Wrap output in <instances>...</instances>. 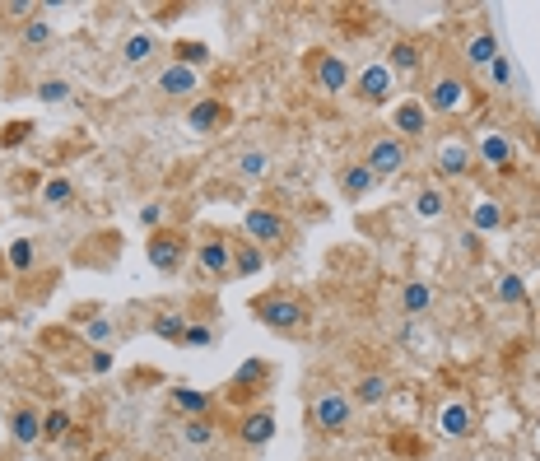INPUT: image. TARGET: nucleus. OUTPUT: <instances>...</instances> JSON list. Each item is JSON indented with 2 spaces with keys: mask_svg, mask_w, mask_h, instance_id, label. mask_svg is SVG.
<instances>
[{
  "mask_svg": "<svg viewBox=\"0 0 540 461\" xmlns=\"http://www.w3.org/2000/svg\"><path fill=\"white\" fill-rule=\"evenodd\" d=\"M252 317H257L266 331L284 340H298L312 331V303L289 285H275V289H261L257 299H252Z\"/></svg>",
  "mask_w": 540,
  "mask_h": 461,
  "instance_id": "nucleus-1",
  "label": "nucleus"
},
{
  "mask_svg": "<svg viewBox=\"0 0 540 461\" xmlns=\"http://www.w3.org/2000/svg\"><path fill=\"white\" fill-rule=\"evenodd\" d=\"M243 238L247 243H257L261 252H284V247L294 243V224H289V215L284 210H275V205H247L243 210Z\"/></svg>",
  "mask_w": 540,
  "mask_h": 461,
  "instance_id": "nucleus-2",
  "label": "nucleus"
},
{
  "mask_svg": "<svg viewBox=\"0 0 540 461\" xmlns=\"http://www.w3.org/2000/svg\"><path fill=\"white\" fill-rule=\"evenodd\" d=\"M354 401H350V392L345 387H322V392L312 396V410H308V420H312V429L322 438H345L354 429Z\"/></svg>",
  "mask_w": 540,
  "mask_h": 461,
  "instance_id": "nucleus-3",
  "label": "nucleus"
},
{
  "mask_svg": "<svg viewBox=\"0 0 540 461\" xmlns=\"http://www.w3.org/2000/svg\"><path fill=\"white\" fill-rule=\"evenodd\" d=\"M419 98H424V108H429L433 117H461V112L475 103V98H471V80H461L452 66H447V70H433Z\"/></svg>",
  "mask_w": 540,
  "mask_h": 461,
  "instance_id": "nucleus-4",
  "label": "nucleus"
},
{
  "mask_svg": "<svg viewBox=\"0 0 540 461\" xmlns=\"http://www.w3.org/2000/svg\"><path fill=\"white\" fill-rule=\"evenodd\" d=\"M270 382H275V364H270V359H243V364L233 368V378L224 382V401H238V406H261V396L270 392Z\"/></svg>",
  "mask_w": 540,
  "mask_h": 461,
  "instance_id": "nucleus-5",
  "label": "nucleus"
},
{
  "mask_svg": "<svg viewBox=\"0 0 540 461\" xmlns=\"http://www.w3.org/2000/svg\"><path fill=\"white\" fill-rule=\"evenodd\" d=\"M191 252H196V271L205 280H233V238L224 229L191 233Z\"/></svg>",
  "mask_w": 540,
  "mask_h": 461,
  "instance_id": "nucleus-6",
  "label": "nucleus"
},
{
  "mask_svg": "<svg viewBox=\"0 0 540 461\" xmlns=\"http://www.w3.org/2000/svg\"><path fill=\"white\" fill-rule=\"evenodd\" d=\"M303 66H308L312 84H317L326 98H345V94H350L354 70H350V61H345L340 52H331V47H312V52L303 56Z\"/></svg>",
  "mask_w": 540,
  "mask_h": 461,
  "instance_id": "nucleus-7",
  "label": "nucleus"
},
{
  "mask_svg": "<svg viewBox=\"0 0 540 461\" xmlns=\"http://www.w3.org/2000/svg\"><path fill=\"white\" fill-rule=\"evenodd\" d=\"M471 150H475V168H489V173H517V145L513 136L503 131V126H485V131H475L471 140Z\"/></svg>",
  "mask_w": 540,
  "mask_h": 461,
  "instance_id": "nucleus-8",
  "label": "nucleus"
},
{
  "mask_svg": "<svg viewBox=\"0 0 540 461\" xmlns=\"http://www.w3.org/2000/svg\"><path fill=\"white\" fill-rule=\"evenodd\" d=\"M145 257H149V266L154 271H163V275H177L182 266H187V257H191V233L187 229H159V233H149L145 238Z\"/></svg>",
  "mask_w": 540,
  "mask_h": 461,
  "instance_id": "nucleus-9",
  "label": "nucleus"
},
{
  "mask_svg": "<svg viewBox=\"0 0 540 461\" xmlns=\"http://www.w3.org/2000/svg\"><path fill=\"white\" fill-rule=\"evenodd\" d=\"M410 163V145H405L401 136H392V131H378V136H368L364 140V168L373 177H396Z\"/></svg>",
  "mask_w": 540,
  "mask_h": 461,
  "instance_id": "nucleus-10",
  "label": "nucleus"
},
{
  "mask_svg": "<svg viewBox=\"0 0 540 461\" xmlns=\"http://www.w3.org/2000/svg\"><path fill=\"white\" fill-rule=\"evenodd\" d=\"M433 173H438V182H466V177L475 173V150L471 140L461 136H443L438 145H433Z\"/></svg>",
  "mask_w": 540,
  "mask_h": 461,
  "instance_id": "nucleus-11",
  "label": "nucleus"
},
{
  "mask_svg": "<svg viewBox=\"0 0 540 461\" xmlns=\"http://www.w3.org/2000/svg\"><path fill=\"white\" fill-rule=\"evenodd\" d=\"M350 94L359 98L364 108H387V103H392V94H396V75L387 70V61H368V66L354 75Z\"/></svg>",
  "mask_w": 540,
  "mask_h": 461,
  "instance_id": "nucleus-12",
  "label": "nucleus"
},
{
  "mask_svg": "<svg viewBox=\"0 0 540 461\" xmlns=\"http://www.w3.org/2000/svg\"><path fill=\"white\" fill-rule=\"evenodd\" d=\"M233 438H238V448H247V452L270 448V443H275V410H270L266 401L243 410V415L233 420Z\"/></svg>",
  "mask_w": 540,
  "mask_h": 461,
  "instance_id": "nucleus-13",
  "label": "nucleus"
},
{
  "mask_svg": "<svg viewBox=\"0 0 540 461\" xmlns=\"http://www.w3.org/2000/svg\"><path fill=\"white\" fill-rule=\"evenodd\" d=\"M154 94L168 98V103H196L201 98V70H187L168 61V66L154 70Z\"/></svg>",
  "mask_w": 540,
  "mask_h": 461,
  "instance_id": "nucleus-14",
  "label": "nucleus"
},
{
  "mask_svg": "<svg viewBox=\"0 0 540 461\" xmlns=\"http://www.w3.org/2000/svg\"><path fill=\"white\" fill-rule=\"evenodd\" d=\"M233 122V108L215 94H201L196 103H187V131L191 136H224Z\"/></svg>",
  "mask_w": 540,
  "mask_h": 461,
  "instance_id": "nucleus-15",
  "label": "nucleus"
},
{
  "mask_svg": "<svg viewBox=\"0 0 540 461\" xmlns=\"http://www.w3.org/2000/svg\"><path fill=\"white\" fill-rule=\"evenodd\" d=\"M433 131V112L424 108V98H401V103H392V136H401L405 145L410 140H424Z\"/></svg>",
  "mask_w": 540,
  "mask_h": 461,
  "instance_id": "nucleus-16",
  "label": "nucleus"
},
{
  "mask_svg": "<svg viewBox=\"0 0 540 461\" xmlns=\"http://www.w3.org/2000/svg\"><path fill=\"white\" fill-rule=\"evenodd\" d=\"M215 392H201V387H191V382H173L168 387V410H173L177 420H205V415H215Z\"/></svg>",
  "mask_w": 540,
  "mask_h": 461,
  "instance_id": "nucleus-17",
  "label": "nucleus"
},
{
  "mask_svg": "<svg viewBox=\"0 0 540 461\" xmlns=\"http://www.w3.org/2000/svg\"><path fill=\"white\" fill-rule=\"evenodd\" d=\"M438 434H443L447 443H466V438H475V406L466 401V396H452V401L438 406Z\"/></svg>",
  "mask_w": 540,
  "mask_h": 461,
  "instance_id": "nucleus-18",
  "label": "nucleus"
},
{
  "mask_svg": "<svg viewBox=\"0 0 540 461\" xmlns=\"http://www.w3.org/2000/svg\"><path fill=\"white\" fill-rule=\"evenodd\" d=\"M494 56H503V47H499V38H494V28H471L466 33V42H461V66L466 70H489L494 66Z\"/></svg>",
  "mask_w": 540,
  "mask_h": 461,
  "instance_id": "nucleus-19",
  "label": "nucleus"
},
{
  "mask_svg": "<svg viewBox=\"0 0 540 461\" xmlns=\"http://www.w3.org/2000/svg\"><path fill=\"white\" fill-rule=\"evenodd\" d=\"M447 210H452V191H447L443 182H424V187L410 196V215H415L419 224H438Z\"/></svg>",
  "mask_w": 540,
  "mask_h": 461,
  "instance_id": "nucleus-20",
  "label": "nucleus"
},
{
  "mask_svg": "<svg viewBox=\"0 0 540 461\" xmlns=\"http://www.w3.org/2000/svg\"><path fill=\"white\" fill-rule=\"evenodd\" d=\"M466 229H475L480 238L508 229V210H503L499 196H475V201L466 205Z\"/></svg>",
  "mask_w": 540,
  "mask_h": 461,
  "instance_id": "nucleus-21",
  "label": "nucleus"
},
{
  "mask_svg": "<svg viewBox=\"0 0 540 461\" xmlns=\"http://www.w3.org/2000/svg\"><path fill=\"white\" fill-rule=\"evenodd\" d=\"M392 387H396L392 373H359V378L350 382V401L364 410L387 406V401H392Z\"/></svg>",
  "mask_w": 540,
  "mask_h": 461,
  "instance_id": "nucleus-22",
  "label": "nucleus"
},
{
  "mask_svg": "<svg viewBox=\"0 0 540 461\" xmlns=\"http://www.w3.org/2000/svg\"><path fill=\"white\" fill-rule=\"evenodd\" d=\"M159 52H163V47H159V33H149V28H135V33H126L122 47H117V56H122L126 70L149 66V61H154Z\"/></svg>",
  "mask_w": 540,
  "mask_h": 461,
  "instance_id": "nucleus-23",
  "label": "nucleus"
},
{
  "mask_svg": "<svg viewBox=\"0 0 540 461\" xmlns=\"http://www.w3.org/2000/svg\"><path fill=\"white\" fill-rule=\"evenodd\" d=\"M5 429H10V438L19 443V448H38L42 443V410L38 406H14L10 415H5Z\"/></svg>",
  "mask_w": 540,
  "mask_h": 461,
  "instance_id": "nucleus-24",
  "label": "nucleus"
},
{
  "mask_svg": "<svg viewBox=\"0 0 540 461\" xmlns=\"http://www.w3.org/2000/svg\"><path fill=\"white\" fill-rule=\"evenodd\" d=\"M336 187L345 201H364V196H373V187H378V177L364 168V159H345L336 168Z\"/></svg>",
  "mask_w": 540,
  "mask_h": 461,
  "instance_id": "nucleus-25",
  "label": "nucleus"
},
{
  "mask_svg": "<svg viewBox=\"0 0 540 461\" xmlns=\"http://www.w3.org/2000/svg\"><path fill=\"white\" fill-rule=\"evenodd\" d=\"M382 61H387L392 75H419L429 56H424V42H419V38H392V47H387Z\"/></svg>",
  "mask_w": 540,
  "mask_h": 461,
  "instance_id": "nucleus-26",
  "label": "nucleus"
},
{
  "mask_svg": "<svg viewBox=\"0 0 540 461\" xmlns=\"http://www.w3.org/2000/svg\"><path fill=\"white\" fill-rule=\"evenodd\" d=\"M270 173H275V159H270V150H261V145H247V150L233 154V177H238V182H266Z\"/></svg>",
  "mask_w": 540,
  "mask_h": 461,
  "instance_id": "nucleus-27",
  "label": "nucleus"
},
{
  "mask_svg": "<svg viewBox=\"0 0 540 461\" xmlns=\"http://www.w3.org/2000/svg\"><path fill=\"white\" fill-rule=\"evenodd\" d=\"M75 326H80V340L89 345V350H112V340H117V322L112 317H103V312H75Z\"/></svg>",
  "mask_w": 540,
  "mask_h": 461,
  "instance_id": "nucleus-28",
  "label": "nucleus"
},
{
  "mask_svg": "<svg viewBox=\"0 0 540 461\" xmlns=\"http://www.w3.org/2000/svg\"><path fill=\"white\" fill-rule=\"evenodd\" d=\"M433 303H438V289H433L429 280H405V285H401V312L410 317V322L429 317Z\"/></svg>",
  "mask_w": 540,
  "mask_h": 461,
  "instance_id": "nucleus-29",
  "label": "nucleus"
},
{
  "mask_svg": "<svg viewBox=\"0 0 540 461\" xmlns=\"http://www.w3.org/2000/svg\"><path fill=\"white\" fill-rule=\"evenodd\" d=\"M75 201H80V187H75L66 173L47 177L38 187V205H47V210H75Z\"/></svg>",
  "mask_w": 540,
  "mask_h": 461,
  "instance_id": "nucleus-30",
  "label": "nucleus"
},
{
  "mask_svg": "<svg viewBox=\"0 0 540 461\" xmlns=\"http://www.w3.org/2000/svg\"><path fill=\"white\" fill-rule=\"evenodd\" d=\"M219 438V424H215V415H205V420H182L177 424V443L182 448H191V452H205L210 443Z\"/></svg>",
  "mask_w": 540,
  "mask_h": 461,
  "instance_id": "nucleus-31",
  "label": "nucleus"
},
{
  "mask_svg": "<svg viewBox=\"0 0 540 461\" xmlns=\"http://www.w3.org/2000/svg\"><path fill=\"white\" fill-rule=\"evenodd\" d=\"M270 252H261L257 243H247V238H238L233 243V280H252V275L266 271Z\"/></svg>",
  "mask_w": 540,
  "mask_h": 461,
  "instance_id": "nucleus-32",
  "label": "nucleus"
},
{
  "mask_svg": "<svg viewBox=\"0 0 540 461\" xmlns=\"http://www.w3.org/2000/svg\"><path fill=\"white\" fill-rule=\"evenodd\" d=\"M70 434H75V415H70L66 406H47V410H42V443L61 448Z\"/></svg>",
  "mask_w": 540,
  "mask_h": 461,
  "instance_id": "nucleus-33",
  "label": "nucleus"
},
{
  "mask_svg": "<svg viewBox=\"0 0 540 461\" xmlns=\"http://www.w3.org/2000/svg\"><path fill=\"white\" fill-rule=\"evenodd\" d=\"M168 61H177V66H187V70H205L210 66V42L177 38L173 47H168Z\"/></svg>",
  "mask_w": 540,
  "mask_h": 461,
  "instance_id": "nucleus-34",
  "label": "nucleus"
},
{
  "mask_svg": "<svg viewBox=\"0 0 540 461\" xmlns=\"http://www.w3.org/2000/svg\"><path fill=\"white\" fill-rule=\"evenodd\" d=\"M52 38H56V28L47 24V14H33L28 24H19V47H24V52H47Z\"/></svg>",
  "mask_w": 540,
  "mask_h": 461,
  "instance_id": "nucleus-35",
  "label": "nucleus"
},
{
  "mask_svg": "<svg viewBox=\"0 0 540 461\" xmlns=\"http://www.w3.org/2000/svg\"><path fill=\"white\" fill-rule=\"evenodd\" d=\"M187 312H177V308H163V312H154V322H149V331L159 340H168V345H182V336H187Z\"/></svg>",
  "mask_w": 540,
  "mask_h": 461,
  "instance_id": "nucleus-36",
  "label": "nucleus"
},
{
  "mask_svg": "<svg viewBox=\"0 0 540 461\" xmlns=\"http://www.w3.org/2000/svg\"><path fill=\"white\" fill-rule=\"evenodd\" d=\"M5 266H10L14 275H28L38 266V243H33V238H14V243L5 247Z\"/></svg>",
  "mask_w": 540,
  "mask_h": 461,
  "instance_id": "nucleus-37",
  "label": "nucleus"
},
{
  "mask_svg": "<svg viewBox=\"0 0 540 461\" xmlns=\"http://www.w3.org/2000/svg\"><path fill=\"white\" fill-rule=\"evenodd\" d=\"M494 299H499L503 308H522V303H527V280L517 271H503L499 285H494Z\"/></svg>",
  "mask_w": 540,
  "mask_h": 461,
  "instance_id": "nucleus-38",
  "label": "nucleus"
},
{
  "mask_svg": "<svg viewBox=\"0 0 540 461\" xmlns=\"http://www.w3.org/2000/svg\"><path fill=\"white\" fill-rule=\"evenodd\" d=\"M210 345H219V326L205 322V317H191L187 336H182V350H210Z\"/></svg>",
  "mask_w": 540,
  "mask_h": 461,
  "instance_id": "nucleus-39",
  "label": "nucleus"
},
{
  "mask_svg": "<svg viewBox=\"0 0 540 461\" xmlns=\"http://www.w3.org/2000/svg\"><path fill=\"white\" fill-rule=\"evenodd\" d=\"M38 103H47V108H61V103H70V94H75V84L70 80H61V75H52V80H42L38 89Z\"/></svg>",
  "mask_w": 540,
  "mask_h": 461,
  "instance_id": "nucleus-40",
  "label": "nucleus"
},
{
  "mask_svg": "<svg viewBox=\"0 0 540 461\" xmlns=\"http://www.w3.org/2000/svg\"><path fill=\"white\" fill-rule=\"evenodd\" d=\"M33 131H38V126L24 122V117H19V122H5V126H0V150H19V145H28Z\"/></svg>",
  "mask_w": 540,
  "mask_h": 461,
  "instance_id": "nucleus-41",
  "label": "nucleus"
},
{
  "mask_svg": "<svg viewBox=\"0 0 540 461\" xmlns=\"http://www.w3.org/2000/svg\"><path fill=\"white\" fill-rule=\"evenodd\" d=\"M140 224H145V233L168 229V201H145L140 205Z\"/></svg>",
  "mask_w": 540,
  "mask_h": 461,
  "instance_id": "nucleus-42",
  "label": "nucleus"
},
{
  "mask_svg": "<svg viewBox=\"0 0 540 461\" xmlns=\"http://www.w3.org/2000/svg\"><path fill=\"white\" fill-rule=\"evenodd\" d=\"M485 80L494 84L499 94H508V89H513V61H508V56H494V66L485 70Z\"/></svg>",
  "mask_w": 540,
  "mask_h": 461,
  "instance_id": "nucleus-43",
  "label": "nucleus"
},
{
  "mask_svg": "<svg viewBox=\"0 0 540 461\" xmlns=\"http://www.w3.org/2000/svg\"><path fill=\"white\" fill-rule=\"evenodd\" d=\"M0 14H5V19H14V24H28L33 14H42V5H33V0H5V5H0Z\"/></svg>",
  "mask_w": 540,
  "mask_h": 461,
  "instance_id": "nucleus-44",
  "label": "nucleus"
},
{
  "mask_svg": "<svg viewBox=\"0 0 540 461\" xmlns=\"http://www.w3.org/2000/svg\"><path fill=\"white\" fill-rule=\"evenodd\" d=\"M112 368H117V354L112 350H89V373H94V378H108Z\"/></svg>",
  "mask_w": 540,
  "mask_h": 461,
  "instance_id": "nucleus-45",
  "label": "nucleus"
},
{
  "mask_svg": "<svg viewBox=\"0 0 540 461\" xmlns=\"http://www.w3.org/2000/svg\"><path fill=\"white\" fill-rule=\"evenodd\" d=\"M461 252H466V257H480V252H485V238H480V233H475V229H466V233H461Z\"/></svg>",
  "mask_w": 540,
  "mask_h": 461,
  "instance_id": "nucleus-46",
  "label": "nucleus"
},
{
  "mask_svg": "<svg viewBox=\"0 0 540 461\" xmlns=\"http://www.w3.org/2000/svg\"><path fill=\"white\" fill-rule=\"evenodd\" d=\"M94 461H117V457H108V452H98V457Z\"/></svg>",
  "mask_w": 540,
  "mask_h": 461,
  "instance_id": "nucleus-47",
  "label": "nucleus"
}]
</instances>
